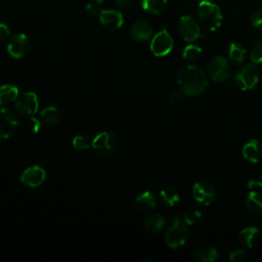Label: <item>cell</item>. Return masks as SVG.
<instances>
[{
    "mask_svg": "<svg viewBox=\"0 0 262 262\" xmlns=\"http://www.w3.org/2000/svg\"><path fill=\"white\" fill-rule=\"evenodd\" d=\"M18 125L17 117L7 107L0 106V141L11 137L16 132Z\"/></svg>",
    "mask_w": 262,
    "mask_h": 262,
    "instance_id": "ba28073f",
    "label": "cell"
},
{
    "mask_svg": "<svg viewBox=\"0 0 262 262\" xmlns=\"http://www.w3.org/2000/svg\"><path fill=\"white\" fill-rule=\"evenodd\" d=\"M46 178L45 170L41 166H32L27 168L20 175V182L28 187L40 186Z\"/></svg>",
    "mask_w": 262,
    "mask_h": 262,
    "instance_id": "4fadbf2b",
    "label": "cell"
},
{
    "mask_svg": "<svg viewBox=\"0 0 262 262\" xmlns=\"http://www.w3.org/2000/svg\"><path fill=\"white\" fill-rule=\"evenodd\" d=\"M250 58L254 63L262 62V43H256L250 52Z\"/></svg>",
    "mask_w": 262,
    "mask_h": 262,
    "instance_id": "1f68e13d",
    "label": "cell"
},
{
    "mask_svg": "<svg viewBox=\"0 0 262 262\" xmlns=\"http://www.w3.org/2000/svg\"><path fill=\"white\" fill-rule=\"evenodd\" d=\"M103 1H104V0H94V2H96V3H98V4H101Z\"/></svg>",
    "mask_w": 262,
    "mask_h": 262,
    "instance_id": "f35d334b",
    "label": "cell"
},
{
    "mask_svg": "<svg viewBox=\"0 0 262 262\" xmlns=\"http://www.w3.org/2000/svg\"><path fill=\"white\" fill-rule=\"evenodd\" d=\"M39 106L38 97L34 92H24L15 100L16 111L24 117H31L37 113Z\"/></svg>",
    "mask_w": 262,
    "mask_h": 262,
    "instance_id": "8fae6325",
    "label": "cell"
},
{
    "mask_svg": "<svg viewBox=\"0 0 262 262\" xmlns=\"http://www.w3.org/2000/svg\"><path fill=\"white\" fill-rule=\"evenodd\" d=\"M208 76L216 83L226 81L230 76L228 60L223 56L213 57L208 64Z\"/></svg>",
    "mask_w": 262,
    "mask_h": 262,
    "instance_id": "52a82bcc",
    "label": "cell"
},
{
    "mask_svg": "<svg viewBox=\"0 0 262 262\" xmlns=\"http://www.w3.org/2000/svg\"><path fill=\"white\" fill-rule=\"evenodd\" d=\"M166 224V217L162 214H151L144 220V229L148 233H159Z\"/></svg>",
    "mask_w": 262,
    "mask_h": 262,
    "instance_id": "ffe728a7",
    "label": "cell"
},
{
    "mask_svg": "<svg viewBox=\"0 0 262 262\" xmlns=\"http://www.w3.org/2000/svg\"><path fill=\"white\" fill-rule=\"evenodd\" d=\"M246 259V252L243 249L234 250L229 255V261L231 262H242Z\"/></svg>",
    "mask_w": 262,
    "mask_h": 262,
    "instance_id": "d6a6232c",
    "label": "cell"
},
{
    "mask_svg": "<svg viewBox=\"0 0 262 262\" xmlns=\"http://www.w3.org/2000/svg\"><path fill=\"white\" fill-rule=\"evenodd\" d=\"M85 11L89 16H95L100 12L99 4L96 2H90L85 6Z\"/></svg>",
    "mask_w": 262,
    "mask_h": 262,
    "instance_id": "836d02e7",
    "label": "cell"
},
{
    "mask_svg": "<svg viewBox=\"0 0 262 262\" xmlns=\"http://www.w3.org/2000/svg\"><path fill=\"white\" fill-rule=\"evenodd\" d=\"M19 93L16 86L9 84L0 86V106H5L15 101Z\"/></svg>",
    "mask_w": 262,
    "mask_h": 262,
    "instance_id": "7402d4cb",
    "label": "cell"
},
{
    "mask_svg": "<svg viewBox=\"0 0 262 262\" xmlns=\"http://www.w3.org/2000/svg\"><path fill=\"white\" fill-rule=\"evenodd\" d=\"M91 139L85 134L76 135L73 138V146L78 150H86L91 146Z\"/></svg>",
    "mask_w": 262,
    "mask_h": 262,
    "instance_id": "83f0119b",
    "label": "cell"
},
{
    "mask_svg": "<svg viewBox=\"0 0 262 262\" xmlns=\"http://www.w3.org/2000/svg\"><path fill=\"white\" fill-rule=\"evenodd\" d=\"M259 70L255 63L243 66L234 76V83L238 89L246 91L253 89L259 82Z\"/></svg>",
    "mask_w": 262,
    "mask_h": 262,
    "instance_id": "277c9868",
    "label": "cell"
},
{
    "mask_svg": "<svg viewBox=\"0 0 262 262\" xmlns=\"http://www.w3.org/2000/svg\"><path fill=\"white\" fill-rule=\"evenodd\" d=\"M247 210L255 215L262 216V193L258 190H251L246 199Z\"/></svg>",
    "mask_w": 262,
    "mask_h": 262,
    "instance_id": "d6986e66",
    "label": "cell"
},
{
    "mask_svg": "<svg viewBox=\"0 0 262 262\" xmlns=\"http://www.w3.org/2000/svg\"><path fill=\"white\" fill-rule=\"evenodd\" d=\"M133 1H136V0H133Z\"/></svg>",
    "mask_w": 262,
    "mask_h": 262,
    "instance_id": "ab89813d",
    "label": "cell"
},
{
    "mask_svg": "<svg viewBox=\"0 0 262 262\" xmlns=\"http://www.w3.org/2000/svg\"><path fill=\"white\" fill-rule=\"evenodd\" d=\"M188 234V224L184 221V219H181L178 215H175L168 226L165 239L170 248L178 249L186 243Z\"/></svg>",
    "mask_w": 262,
    "mask_h": 262,
    "instance_id": "3957f363",
    "label": "cell"
},
{
    "mask_svg": "<svg viewBox=\"0 0 262 262\" xmlns=\"http://www.w3.org/2000/svg\"><path fill=\"white\" fill-rule=\"evenodd\" d=\"M30 49L28 37L23 33H16L9 38L7 52L13 58H21L27 55Z\"/></svg>",
    "mask_w": 262,
    "mask_h": 262,
    "instance_id": "7c38bea8",
    "label": "cell"
},
{
    "mask_svg": "<svg viewBox=\"0 0 262 262\" xmlns=\"http://www.w3.org/2000/svg\"><path fill=\"white\" fill-rule=\"evenodd\" d=\"M201 217H202L201 211L196 208H191L185 212L183 219L188 225H192V224L196 223L201 219Z\"/></svg>",
    "mask_w": 262,
    "mask_h": 262,
    "instance_id": "f1b7e54d",
    "label": "cell"
},
{
    "mask_svg": "<svg viewBox=\"0 0 262 262\" xmlns=\"http://www.w3.org/2000/svg\"><path fill=\"white\" fill-rule=\"evenodd\" d=\"M177 84L187 96L202 94L208 86V76L203 69L194 64L182 67L177 74Z\"/></svg>",
    "mask_w": 262,
    "mask_h": 262,
    "instance_id": "6da1fadb",
    "label": "cell"
},
{
    "mask_svg": "<svg viewBox=\"0 0 262 262\" xmlns=\"http://www.w3.org/2000/svg\"><path fill=\"white\" fill-rule=\"evenodd\" d=\"M133 0H116V4L118 7L122 9H127L132 5Z\"/></svg>",
    "mask_w": 262,
    "mask_h": 262,
    "instance_id": "74e56055",
    "label": "cell"
},
{
    "mask_svg": "<svg viewBox=\"0 0 262 262\" xmlns=\"http://www.w3.org/2000/svg\"><path fill=\"white\" fill-rule=\"evenodd\" d=\"M173 38L166 29L159 31L150 41V51L156 56H165L173 48Z\"/></svg>",
    "mask_w": 262,
    "mask_h": 262,
    "instance_id": "9c48e42d",
    "label": "cell"
},
{
    "mask_svg": "<svg viewBox=\"0 0 262 262\" xmlns=\"http://www.w3.org/2000/svg\"><path fill=\"white\" fill-rule=\"evenodd\" d=\"M135 207L141 213H149L157 207V199L151 191H144L135 200Z\"/></svg>",
    "mask_w": 262,
    "mask_h": 262,
    "instance_id": "ac0fdd59",
    "label": "cell"
},
{
    "mask_svg": "<svg viewBox=\"0 0 262 262\" xmlns=\"http://www.w3.org/2000/svg\"><path fill=\"white\" fill-rule=\"evenodd\" d=\"M167 7V0H142V9L149 14H160Z\"/></svg>",
    "mask_w": 262,
    "mask_h": 262,
    "instance_id": "d4e9b609",
    "label": "cell"
},
{
    "mask_svg": "<svg viewBox=\"0 0 262 262\" xmlns=\"http://www.w3.org/2000/svg\"><path fill=\"white\" fill-rule=\"evenodd\" d=\"M184 101V93L180 90H174L172 91L168 96V102L172 106H179Z\"/></svg>",
    "mask_w": 262,
    "mask_h": 262,
    "instance_id": "4dcf8cb0",
    "label": "cell"
},
{
    "mask_svg": "<svg viewBox=\"0 0 262 262\" xmlns=\"http://www.w3.org/2000/svg\"><path fill=\"white\" fill-rule=\"evenodd\" d=\"M227 55H228V58L233 63H242L246 59L247 50L242 44L236 43V42H232L228 46Z\"/></svg>",
    "mask_w": 262,
    "mask_h": 262,
    "instance_id": "603a6c76",
    "label": "cell"
},
{
    "mask_svg": "<svg viewBox=\"0 0 262 262\" xmlns=\"http://www.w3.org/2000/svg\"><path fill=\"white\" fill-rule=\"evenodd\" d=\"M10 37V30L5 24H0V41H4Z\"/></svg>",
    "mask_w": 262,
    "mask_h": 262,
    "instance_id": "8d00e7d4",
    "label": "cell"
},
{
    "mask_svg": "<svg viewBox=\"0 0 262 262\" xmlns=\"http://www.w3.org/2000/svg\"><path fill=\"white\" fill-rule=\"evenodd\" d=\"M218 258V252L213 247H203L193 254V261L198 262H215Z\"/></svg>",
    "mask_w": 262,
    "mask_h": 262,
    "instance_id": "cb8c5ba5",
    "label": "cell"
},
{
    "mask_svg": "<svg viewBox=\"0 0 262 262\" xmlns=\"http://www.w3.org/2000/svg\"><path fill=\"white\" fill-rule=\"evenodd\" d=\"M118 145L117 136L110 131H103L98 133L92 140L91 147L99 157H105L112 154Z\"/></svg>",
    "mask_w": 262,
    "mask_h": 262,
    "instance_id": "5b68a950",
    "label": "cell"
},
{
    "mask_svg": "<svg viewBox=\"0 0 262 262\" xmlns=\"http://www.w3.org/2000/svg\"><path fill=\"white\" fill-rule=\"evenodd\" d=\"M201 53H202V48L199 45L189 44L184 47L182 51V57L187 61H193L200 57Z\"/></svg>",
    "mask_w": 262,
    "mask_h": 262,
    "instance_id": "4316f807",
    "label": "cell"
},
{
    "mask_svg": "<svg viewBox=\"0 0 262 262\" xmlns=\"http://www.w3.org/2000/svg\"><path fill=\"white\" fill-rule=\"evenodd\" d=\"M177 31L186 42H193L202 36L198 21L190 15H182L177 23Z\"/></svg>",
    "mask_w": 262,
    "mask_h": 262,
    "instance_id": "8992f818",
    "label": "cell"
},
{
    "mask_svg": "<svg viewBox=\"0 0 262 262\" xmlns=\"http://www.w3.org/2000/svg\"><path fill=\"white\" fill-rule=\"evenodd\" d=\"M38 118L43 126L51 127L55 126L60 121L61 113L59 107H57L56 105H49L39 113Z\"/></svg>",
    "mask_w": 262,
    "mask_h": 262,
    "instance_id": "e0dca14e",
    "label": "cell"
},
{
    "mask_svg": "<svg viewBox=\"0 0 262 262\" xmlns=\"http://www.w3.org/2000/svg\"><path fill=\"white\" fill-rule=\"evenodd\" d=\"M100 24L108 30H117L123 26L124 18L121 12L115 9H103L99 12Z\"/></svg>",
    "mask_w": 262,
    "mask_h": 262,
    "instance_id": "9a60e30c",
    "label": "cell"
},
{
    "mask_svg": "<svg viewBox=\"0 0 262 262\" xmlns=\"http://www.w3.org/2000/svg\"><path fill=\"white\" fill-rule=\"evenodd\" d=\"M247 185L251 190H255L256 188H262V173L258 176L256 180H250Z\"/></svg>",
    "mask_w": 262,
    "mask_h": 262,
    "instance_id": "d590c367",
    "label": "cell"
},
{
    "mask_svg": "<svg viewBox=\"0 0 262 262\" xmlns=\"http://www.w3.org/2000/svg\"><path fill=\"white\" fill-rule=\"evenodd\" d=\"M42 126H43V125H42L41 121L39 120V118H36V117L31 116L30 121H29V127H30V129H31L34 133H38V132L41 130Z\"/></svg>",
    "mask_w": 262,
    "mask_h": 262,
    "instance_id": "e575fe53",
    "label": "cell"
},
{
    "mask_svg": "<svg viewBox=\"0 0 262 262\" xmlns=\"http://www.w3.org/2000/svg\"><path fill=\"white\" fill-rule=\"evenodd\" d=\"M250 23L255 29L262 31V6L254 9L250 15Z\"/></svg>",
    "mask_w": 262,
    "mask_h": 262,
    "instance_id": "f546056e",
    "label": "cell"
},
{
    "mask_svg": "<svg viewBox=\"0 0 262 262\" xmlns=\"http://www.w3.org/2000/svg\"><path fill=\"white\" fill-rule=\"evenodd\" d=\"M160 200L164 205L173 207L180 201V195L175 188L166 187L160 191Z\"/></svg>",
    "mask_w": 262,
    "mask_h": 262,
    "instance_id": "484cf974",
    "label": "cell"
},
{
    "mask_svg": "<svg viewBox=\"0 0 262 262\" xmlns=\"http://www.w3.org/2000/svg\"><path fill=\"white\" fill-rule=\"evenodd\" d=\"M198 18L201 25L209 30V31H216L222 25V13L219 6L211 1L203 0L200 2L196 8Z\"/></svg>",
    "mask_w": 262,
    "mask_h": 262,
    "instance_id": "7a4b0ae2",
    "label": "cell"
},
{
    "mask_svg": "<svg viewBox=\"0 0 262 262\" xmlns=\"http://www.w3.org/2000/svg\"><path fill=\"white\" fill-rule=\"evenodd\" d=\"M215 195V187L208 180H199L192 186V196L202 205L209 206L214 201Z\"/></svg>",
    "mask_w": 262,
    "mask_h": 262,
    "instance_id": "30bf717a",
    "label": "cell"
},
{
    "mask_svg": "<svg viewBox=\"0 0 262 262\" xmlns=\"http://www.w3.org/2000/svg\"><path fill=\"white\" fill-rule=\"evenodd\" d=\"M243 156L244 158L253 164L259 162L262 156V145L257 139H250L243 146Z\"/></svg>",
    "mask_w": 262,
    "mask_h": 262,
    "instance_id": "2e32d148",
    "label": "cell"
},
{
    "mask_svg": "<svg viewBox=\"0 0 262 262\" xmlns=\"http://www.w3.org/2000/svg\"><path fill=\"white\" fill-rule=\"evenodd\" d=\"M258 236L259 231L255 226H247L238 232V239L241 244L248 248H252L256 244Z\"/></svg>",
    "mask_w": 262,
    "mask_h": 262,
    "instance_id": "44dd1931",
    "label": "cell"
},
{
    "mask_svg": "<svg viewBox=\"0 0 262 262\" xmlns=\"http://www.w3.org/2000/svg\"><path fill=\"white\" fill-rule=\"evenodd\" d=\"M130 35L134 41L138 43H144L151 38L152 27L146 20H136L130 28Z\"/></svg>",
    "mask_w": 262,
    "mask_h": 262,
    "instance_id": "5bb4252c",
    "label": "cell"
}]
</instances>
